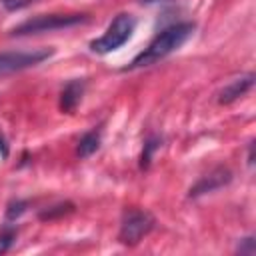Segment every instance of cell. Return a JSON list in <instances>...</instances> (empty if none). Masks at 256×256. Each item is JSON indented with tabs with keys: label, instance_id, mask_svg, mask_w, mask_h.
<instances>
[{
	"label": "cell",
	"instance_id": "obj_14",
	"mask_svg": "<svg viewBox=\"0 0 256 256\" xmlns=\"http://www.w3.org/2000/svg\"><path fill=\"white\" fill-rule=\"evenodd\" d=\"M36 0H2V4L8 8V10H20V8H26L30 4H34Z\"/></svg>",
	"mask_w": 256,
	"mask_h": 256
},
{
	"label": "cell",
	"instance_id": "obj_3",
	"mask_svg": "<svg viewBox=\"0 0 256 256\" xmlns=\"http://www.w3.org/2000/svg\"><path fill=\"white\" fill-rule=\"evenodd\" d=\"M154 228V216L146 210H138V208H130L124 212L122 222H120V232H118V240L126 246H134L138 244L150 230Z\"/></svg>",
	"mask_w": 256,
	"mask_h": 256
},
{
	"label": "cell",
	"instance_id": "obj_2",
	"mask_svg": "<svg viewBox=\"0 0 256 256\" xmlns=\"http://www.w3.org/2000/svg\"><path fill=\"white\" fill-rule=\"evenodd\" d=\"M134 26H136V22H134V18L130 14H118L110 22V26L106 28V32L100 38H96V40L90 42L92 52H96V54H108V52L120 48L132 36Z\"/></svg>",
	"mask_w": 256,
	"mask_h": 256
},
{
	"label": "cell",
	"instance_id": "obj_1",
	"mask_svg": "<svg viewBox=\"0 0 256 256\" xmlns=\"http://www.w3.org/2000/svg\"><path fill=\"white\" fill-rule=\"evenodd\" d=\"M194 32V24L190 22H184V24H174L166 30H162L130 64H128V70H134V68H142V66H150L162 58H166L168 54H172L174 50H178Z\"/></svg>",
	"mask_w": 256,
	"mask_h": 256
},
{
	"label": "cell",
	"instance_id": "obj_4",
	"mask_svg": "<svg viewBox=\"0 0 256 256\" xmlns=\"http://www.w3.org/2000/svg\"><path fill=\"white\" fill-rule=\"evenodd\" d=\"M86 18V14H46V16H36L32 20L22 22L20 26H16L12 30L14 36H22V34H36V32H52L58 28H68L74 26L78 22H82Z\"/></svg>",
	"mask_w": 256,
	"mask_h": 256
},
{
	"label": "cell",
	"instance_id": "obj_5",
	"mask_svg": "<svg viewBox=\"0 0 256 256\" xmlns=\"http://www.w3.org/2000/svg\"><path fill=\"white\" fill-rule=\"evenodd\" d=\"M52 56L50 48H36V50H18V52H4L0 54V76L12 74L30 66H36Z\"/></svg>",
	"mask_w": 256,
	"mask_h": 256
},
{
	"label": "cell",
	"instance_id": "obj_7",
	"mask_svg": "<svg viewBox=\"0 0 256 256\" xmlns=\"http://www.w3.org/2000/svg\"><path fill=\"white\" fill-rule=\"evenodd\" d=\"M84 80H70L62 92H60V110L62 112H74L76 106L80 104L82 100V94H84Z\"/></svg>",
	"mask_w": 256,
	"mask_h": 256
},
{
	"label": "cell",
	"instance_id": "obj_15",
	"mask_svg": "<svg viewBox=\"0 0 256 256\" xmlns=\"http://www.w3.org/2000/svg\"><path fill=\"white\" fill-rule=\"evenodd\" d=\"M0 154H2V158H6L8 156V148H6V144H4V140L0 138Z\"/></svg>",
	"mask_w": 256,
	"mask_h": 256
},
{
	"label": "cell",
	"instance_id": "obj_11",
	"mask_svg": "<svg viewBox=\"0 0 256 256\" xmlns=\"http://www.w3.org/2000/svg\"><path fill=\"white\" fill-rule=\"evenodd\" d=\"M160 146V140L158 138H150L146 144H144V152H142V158H140V168H148L150 166V160H152V154L154 150Z\"/></svg>",
	"mask_w": 256,
	"mask_h": 256
},
{
	"label": "cell",
	"instance_id": "obj_10",
	"mask_svg": "<svg viewBox=\"0 0 256 256\" xmlns=\"http://www.w3.org/2000/svg\"><path fill=\"white\" fill-rule=\"evenodd\" d=\"M72 210H74V206H72L70 202H66V204H56V206L44 210V212L40 214V220H54V218H58V216H64V214L72 212Z\"/></svg>",
	"mask_w": 256,
	"mask_h": 256
},
{
	"label": "cell",
	"instance_id": "obj_13",
	"mask_svg": "<svg viewBox=\"0 0 256 256\" xmlns=\"http://www.w3.org/2000/svg\"><path fill=\"white\" fill-rule=\"evenodd\" d=\"M24 210H26V202L16 200V202H12V204L8 206V210H6V218H8V220H14V218H18Z\"/></svg>",
	"mask_w": 256,
	"mask_h": 256
},
{
	"label": "cell",
	"instance_id": "obj_16",
	"mask_svg": "<svg viewBox=\"0 0 256 256\" xmlns=\"http://www.w3.org/2000/svg\"><path fill=\"white\" fill-rule=\"evenodd\" d=\"M140 2H156V0H140Z\"/></svg>",
	"mask_w": 256,
	"mask_h": 256
},
{
	"label": "cell",
	"instance_id": "obj_6",
	"mask_svg": "<svg viewBox=\"0 0 256 256\" xmlns=\"http://www.w3.org/2000/svg\"><path fill=\"white\" fill-rule=\"evenodd\" d=\"M230 178H232L230 170L220 166V168L212 170L210 174L202 176V178H200V180L190 188V196H200V194L212 192V190H216V188H220V186L228 184V182H230Z\"/></svg>",
	"mask_w": 256,
	"mask_h": 256
},
{
	"label": "cell",
	"instance_id": "obj_9",
	"mask_svg": "<svg viewBox=\"0 0 256 256\" xmlns=\"http://www.w3.org/2000/svg\"><path fill=\"white\" fill-rule=\"evenodd\" d=\"M98 146H100V132L98 130H90L78 142V156L80 158H88L90 154H94L98 150Z\"/></svg>",
	"mask_w": 256,
	"mask_h": 256
},
{
	"label": "cell",
	"instance_id": "obj_12",
	"mask_svg": "<svg viewBox=\"0 0 256 256\" xmlns=\"http://www.w3.org/2000/svg\"><path fill=\"white\" fill-rule=\"evenodd\" d=\"M14 240H16V230L10 228V226H6V228L0 232V254L6 252V250L14 244Z\"/></svg>",
	"mask_w": 256,
	"mask_h": 256
},
{
	"label": "cell",
	"instance_id": "obj_8",
	"mask_svg": "<svg viewBox=\"0 0 256 256\" xmlns=\"http://www.w3.org/2000/svg\"><path fill=\"white\" fill-rule=\"evenodd\" d=\"M252 84H254V76H252V74H248V76H244V78L232 80V82L220 92L218 102H220V104H230V102H234L236 98L244 96V94L252 88Z\"/></svg>",
	"mask_w": 256,
	"mask_h": 256
}]
</instances>
